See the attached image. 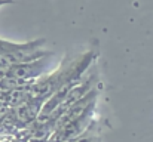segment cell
I'll return each mask as SVG.
<instances>
[{"label":"cell","instance_id":"obj_1","mask_svg":"<svg viewBox=\"0 0 153 142\" xmlns=\"http://www.w3.org/2000/svg\"><path fill=\"white\" fill-rule=\"evenodd\" d=\"M92 59H94L92 53H85L76 59L65 58L53 73L46 76L43 74L39 79H36L28 92L33 98L45 102L64 85H77L85 71H88V67L91 65Z\"/></svg>","mask_w":153,"mask_h":142},{"label":"cell","instance_id":"obj_2","mask_svg":"<svg viewBox=\"0 0 153 142\" xmlns=\"http://www.w3.org/2000/svg\"><path fill=\"white\" fill-rule=\"evenodd\" d=\"M98 83H100V80H98V73H97V70H95V68L88 70V73H85V74L82 76V79L79 80V83L68 90V93L64 98V101L52 111L51 116L48 117L46 121H49L52 126L55 127V123L58 121V118H59L73 104H76L79 99H82L88 92H91L94 88H97Z\"/></svg>","mask_w":153,"mask_h":142},{"label":"cell","instance_id":"obj_3","mask_svg":"<svg viewBox=\"0 0 153 142\" xmlns=\"http://www.w3.org/2000/svg\"><path fill=\"white\" fill-rule=\"evenodd\" d=\"M43 101L36 99V98H30L28 101H25L24 104H19L13 108H10V117L15 123L16 130H22L25 127H28L39 116L40 110H42Z\"/></svg>","mask_w":153,"mask_h":142},{"label":"cell","instance_id":"obj_4","mask_svg":"<svg viewBox=\"0 0 153 142\" xmlns=\"http://www.w3.org/2000/svg\"><path fill=\"white\" fill-rule=\"evenodd\" d=\"M48 59L46 56L34 59L31 62H25V64H18V65H12L9 68H6V77H13V79H21V80H34L39 79L46 68Z\"/></svg>","mask_w":153,"mask_h":142},{"label":"cell","instance_id":"obj_5","mask_svg":"<svg viewBox=\"0 0 153 142\" xmlns=\"http://www.w3.org/2000/svg\"><path fill=\"white\" fill-rule=\"evenodd\" d=\"M67 142H101V136L98 133V129H97V121L92 120L91 124L76 138L70 139Z\"/></svg>","mask_w":153,"mask_h":142}]
</instances>
